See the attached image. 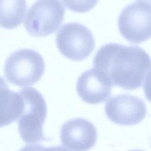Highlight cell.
Segmentation results:
<instances>
[{"label":"cell","mask_w":151,"mask_h":151,"mask_svg":"<svg viewBox=\"0 0 151 151\" xmlns=\"http://www.w3.org/2000/svg\"><path fill=\"white\" fill-rule=\"evenodd\" d=\"M93 67L113 86L134 90L142 86L151 71V58L138 46L109 43L99 49L93 59Z\"/></svg>","instance_id":"cell-1"},{"label":"cell","mask_w":151,"mask_h":151,"mask_svg":"<svg viewBox=\"0 0 151 151\" xmlns=\"http://www.w3.org/2000/svg\"><path fill=\"white\" fill-rule=\"evenodd\" d=\"M19 92L24 100L23 111L18 119L20 137L29 145L47 140L43 132V124L47 115L44 98L33 87L22 88Z\"/></svg>","instance_id":"cell-2"},{"label":"cell","mask_w":151,"mask_h":151,"mask_svg":"<svg viewBox=\"0 0 151 151\" xmlns=\"http://www.w3.org/2000/svg\"><path fill=\"white\" fill-rule=\"evenodd\" d=\"M45 70L42 57L32 49L15 51L6 59L4 66L6 78L11 83L25 87L38 81Z\"/></svg>","instance_id":"cell-3"},{"label":"cell","mask_w":151,"mask_h":151,"mask_svg":"<svg viewBox=\"0 0 151 151\" xmlns=\"http://www.w3.org/2000/svg\"><path fill=\"white\" fill-rule=\"evenodd\" d=\"M65 8L59 0H37L28 10L24 26L35 37H45L54 33L60 27Z\"/></svg>","instance_id":"cell-4"},{"label":"cell","mask_w":151,"mask_h":151,"mask_svg":"<svg viewBox=\"0 0 151 151\" xmlns=\"http://www.w3.org/2000/svg\"><path fill=\"white\" fill-rule=\"evenodd\" d=\"M55 41L60 52L73 61L87 58L95 47V40L91 32L78 22L63 25L57 34Z\"/></svg>","instance_id":"cell-5"},{"label":"cell","mask_w":151,"mask_h":151,"mask_svg":"<svg viewBox=\"0 0 151 151\" xmlns=\"http://www.w3.org/2000/svg\"><path fill=\"white\" fill-rule=\"evenodd\" d=\"M120 34L134 44L145 41L151 37V6L142 2L126 6L118 19Z\"/></svg>","instance_id":"cell-6"},{"label":"cell","mask_w":151,"mask_h":151,"mask_svg":"<svg viewBox=\"0 0 151 151\" xmlns=\"http://www.w3.org/2000/svg\"><path fill=\"white\" fill-rule=\"evenodd\" d=\"M105 113L115 124L135 125L141 122L146 115V107L139 97L122 94L111 97L105 105Z\"/></svg>","instance_id":"cell-7"},{"label":"cell","mask_w":151,"mask_h":151,"mask_svg":"<svg viewBox=\"0 0 151 151\" xmlns=\"http://www.w3.org/2000/svg\"><path fill=\"white\" fill-rule=\"evenodd\" d=\"M96 126L83 118H75L64 123L60 130V140L67 149L84 151L90 149L96 143Z\"/></svg>","instance_id":"cell-8"},{"label":"cell","mask_w":151,"mask_h":151,"mask_svg":"<svg viewBox=\"0 0 151 151\" xmlns=\"http://www.w3.org/2000/svg\"><path fill=\"white\" fill-rule=\"evenodd\" d=\"M113 84L99 70L94 68L84 72L78 78V95L89 104H98L110 97Z\"/></svg>","instance_id":"cell-9"},{"label":"cell","mask_w":151,"mask_h":151,"mask_svg":"<svg viewBox=\"0 0 151 151\" xmlns=\"http://www.w3.org/2000/svg\"><path fill=\"white\" fill-rule=\"evenodd\" d=\"M24 100L21 93L10 90L5 81L1 79V126H7L21 116Z\"/></svg>","instance_id":"cell-10"},{"label":"cell","mask_w":151,"mask_h":151,"mask_svg":"<svg viewBox=\"0 0 151 151\" xmlns=\"http://www.w3.org/2000/svg\"><path fill=\"white\" fill-rule=\"evenodd\" d=\"M26 8L25 0H1V26L6 29L19 26Z\"/></svg>","instance_id":"cell-11"},{"label":"cell","mask_w":151,"mask_h":151,"mask_svg":"<svg viewBox=\"0 0 151 151\" xmlns=\"http://www.w3.org/2000/svg\"><path fill=\"white\" fill-rule=\"evenodd\" d=\"M65 6L70 10L78 13L87 12L92 9L99 0H62Z\"/></svg>","instance_id":"cell-12"},{"label":"cell","mask_w":151,"mask_h":151,"mask_svg":"<svg viewBox=\"0 0 151 151\" xmlns=\"http://www.w3.org/2000/svg\"><path fill=\"white\" fill-rule=\"evenodd\" d=\"M143 90L147 99L151 102V71L147 76L143 85Z\"/></svg>","instance_id":"cell-13"},{"label":"cell","mask_w":151,"mask_h":151,"mask_svg":"<svg viewBox=\"0 0 151 151\" xmlns=\"http://www.w3.org/2000/svg\"><path fill=\"white\" fill-rule=\"evenodd\" d=\"M140 2H142L144 3H146L147 4H148L149 5H150L151 6V0H137Z\"/></svg>","instance_id":"cell-14"}]
</instances>
